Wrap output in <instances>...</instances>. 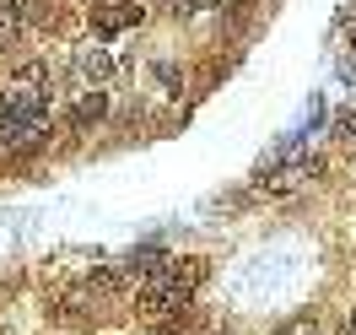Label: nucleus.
Masks as SVG:
<instances>
[{"instance_id":"39448f33","label":"nucleus","mask_w":356,"mask_h":335,"mask_svg":"<svg viewBox=\"0 0 356 335\" xmlns=\"http://www.w3.org/2000/svg\"><path fill=\"white\" fill-rule=\"evenodd\" d=\"M70 65H76V81H81V87H108V76H113V54H108L103 44H81Z\"/></svg>"},{"instance_id":"7ed1b4c3","label":"nucleus","mask_w":356,"mask_h":335,"mask_svg":"<svg viewBox=\"0 0 356 335\" xmlns=\"http://www.w3.org/2000/svg\"><path fill=\"white\" fill-rule=\"evenodd\" d=\"M313 173H318V162H270V168H259L254 189H259L265 201H286V195H302V189H308Z\"/></svg>"},{"instance_id":"6e6552de","label":"nucleus","mask_w":356,"mask_h":335,"mask_svg":"<svg viewBox=\"0 0 356 335\" xmlns=\"http://www.w3.org/2000/svg\"><path fill=\"white\" fill-rule=\"evenodd\" d=\"M27 27V11H22V0H0V49H11L17 44V33Z\"/></svg>"},{"instance_id":"9b49d317","label":"nucleus","mask_w":356,"mask_h":335,"mask_svg":"<svg viewBox=\"0 0 356 335\" xmlns=\"http://www.w3.org/2000/svg\"><path fill=\"white\" fill-rule=\"evenodd\" d=\"M334 135H346V141H356V114H340V119H334Z\"/></svg>"},{"instance_id":"20e7f679","label":"nucleus","mask_w":356,"mask_h":335,"mask_svg":"<svg viewBox=\"0 0 356 335\" xmlns=\"http://www.w3.org/2000/svg\"><path fill=\"white\" fill-rule=\"evenodd\" d=\"M49 119H0V157H27L49 146Z\"/></svg>"},{"instance_id":"9d476101","label":"nucleus","mask_w":356,"mask_h":335,"mask_svg":"<svg viewBox=\"0 0 356 335\" xmlns=\"http://www.w3.org/2000/svg\"><path fill=\"white\" fill-rule=\"evenodd\" d=\"M275 335H318V325H313L308 313H302V319H286V325H281Z\"/></svg>"},{"instance_id":"1a4fd4ad","label":"nucleus","mask_w":356,"mask_h":335,"mask_svg":"<svg viewBox=\"0 0 356 335\" xmlns=\"http://www.w3.org/2000/svg\"><path fill=\"white\" fill-rule=\"evenodd\" d=\"M27 22H54V0H22Z\"/></svg>"},{"instance_id":"f257e3e1","label":"nucleus","mask_w":356,"mask_h":335,"mask_svg":"<svg viewBox=\"0 0 356 335\" xmlns=\"http://www.w3.org/2000/svg\"><path fill=\"white\" fill-rule=\"evenodd\" d=\"M205 281V260H168V265L140 281V313L146 319H173L195 303V287Z\"/></svg>"},{"instance_id":"423d86ee","label":"nucleus","mask_w":356,"mask_h":335,"mask_svg":"<svg viewBox=\"0 0 356 335\" xmlns=\"http://www.w3.org/2000/svg\"><path fill=\"white\" fill-rule=\"evenodd\" d=\"M103 114H108V92H103V87H81V92H76V103H70V125H76V130L97 125Z\"/></svg>"},{"instance_id":"0eeeda50","label":"nucleus","mask_w":356,"mask_h":335,"mask_svg":"<svg viewBox=\"0 0 356 335\" xmlns=\"http://www.w3.org/2000/svg\"><path fill=\"white\" fill-rule=\"evenodd\" d=\"M140 22V6H124V0H113L97 11V38H113V33H124V27Z\"/></svg>"},{"instance_id":"f03ea898","label":"nucleus","mask_w":356,"mask_h":335,"mask_svg":"<svg viewBox=\"0 0 356 335\" xmlns=\"http://www.w3.org/2000/svg\"><path fill=\"white\" fill-rule=\"evenodd\" d=\"M49 103H54V92H49L44 65L17 70V76L0 87V119H49Z\"/></svg>"},{"instance_id":"f8f14e48","label":"nucleus","mask_w":356,"mask_h":335,"mask_svg":"<svg viewBox=\"0 0 356 335\" xmlns=\"http://www.w3.org/2000/svg\"><path fill=\"white\" fill-rule=\"evenodd\" d=\"M346 335H356V319H351V325H346Z\"/></svg>"}]
</instances>
